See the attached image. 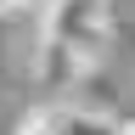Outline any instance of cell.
<instances>
[{
  "label": "cell",
  "instance_id": "obj_1",
  "mask_svg": "<svg viewBox=\"0 0 135 135\" xmlns=\"http://www.w3.org/2000/svg\"><path fill=\"white\" fill-rule=\"evenodd\" d=\"M45 34L68 40L84 62H101V51H107V34H113L107 0H51V11H45Z\"/></svg>",
  "mask_w": 135,
  "mask_h": 135
},
{
  "label": "cell",
  "instance_id": "obj_2",
  "mask_svg": "<svg viewBox=\"0 0 135 135\" xmlns=\"http://www.w3.org/2000/svg\"><path fill=\"white\" fill-rule=\"evenodd\" d=\"M17 135H118V113H96V107H79L62 96V101L28 107Z\"/></svg>",
  "mask_w": 135,
  "mask_h": 135
},
{
  "label": "cell",
  "instance_id": "obj_3",
  "mask_svg": "<svg viewBox=\"0 0 135 135\" xmlns=\"http://www.w3.org/2000/svg\"><path fill=\"white\" fill-rule=\"evenodd\" d=\"M84 68H96V62H84L68 40H56V34H40V51H34V79L45 84V90H56V96H68L79 84V73Z\"/></svg>",
  "mask_w": 135,
  "mask_h": 135
},
{
  "label": "cell",
  "instance_id": "obj_4",
  "mask_svg": "<svg viewBox=\"0 0 135 135\" xmlns=\"http://www.w3.org/2000/svg\"><path fill=\"white\" fill-rule=\"evenodd\" d=\"M11 23H17V17H6V11H0V68H6V40H11Z\"/></svg>",
  "mask_w": 135,
  "mask_h": 135
}]
</instances>
